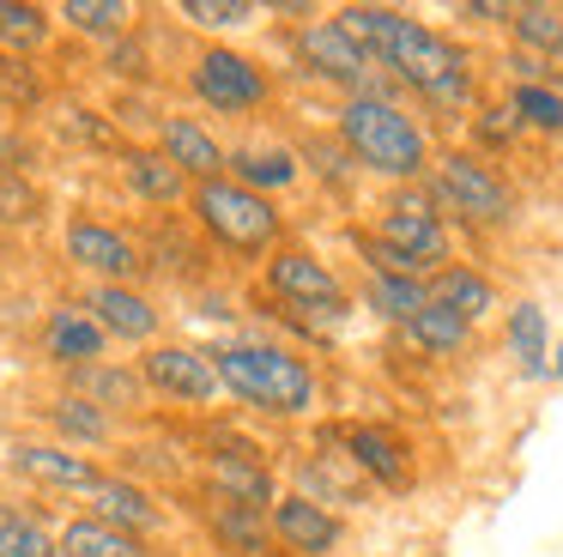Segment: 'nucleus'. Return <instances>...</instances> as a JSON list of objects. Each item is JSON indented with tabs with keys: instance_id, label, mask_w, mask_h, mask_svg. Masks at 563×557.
Here are the masks:
<instances>
[{
	"instance_id": "1",
	"label": "nucleus",
	"mask_w": 563,
	"mask_h": 557,
	"mask_svg": "<svg viewBox=\"0 0 563 557\" xmlns=\"http://www.w3.org/2000/svg\"><path fill=\"white\" fill-rule=\"evenodd\" d=\"M340 31L388 73L400 91L424 97L430 109H466L478 97V67L449 31L412 19L400 7H369V0H352V7L333 12Z\"/></svg>"
},
{
	"instance_id": "2",
	"label": "nucleus",
	"mask_w": 563,
	"mask_h": 557,
	"mask_svg": "<svg viewBox=\"0 0 563 557\" xmlns=\"http://www.w3.org/2000/svg\"><path fill=\"white\" fill-rule=\"evenodd\" d=\"M333 140L352 152V164L364 176H382L388 188L424 182L430 164H437V140L400 97H369V91L345 97L340 116H333Z\"/></svg>"
},
{
	"instance_id": "3",
	"label": "nucleus",
	"mask_w": 563,
	"mask_h": 557,
	"mask_svg": "<svg viewBox=\"0 0 563 557\" xmlns=\"http://www.w3.org/2000/svg\"><path fill=\"white\" fill-rule=\"evenodd\" d=\"M212 370H219L224 394L267 412V418H309L321 406V375L291 346H273V339L212 346Z\"/></svg>"
},
{
	"instance_id": "4",
	"label": "nucleus",
	"mask_w": 563,
	"mask_h": 557,
	"mask_svg": "<svg viewBox=\"0 0 563 557\" xmlns=\"http://www.w3.org/2000/svg\"><path fill=\"white\" fill-rule=\"evenodd\" d=\"M188 212H195V225L207 230L212 249L236 254V261H267L273 249H285L279 200H267V194L243 188V182H231V176L200 182V188L188 194Z\"/></svg>"
},
{
	"instance_id": "5",
	"label": "nucleus",
	"mask_w": 563,
	"mask_h": 557,
	"mask_svg": "<svg viewBox=\"0 0 563 557\" xmlns=\"http://www.w3.org/2000/svg\"><path fill=\"white\" fill-rule=\"evenodd\" d=\"M424 188H430V200H437V212L449 218V225H466V230H503L521 212L509 176H503L485 152H466V145L437 152Z\"/></svg>"
},
{
	"instance_id": "6",
	"label": "nucleus",
	"mask_w": 563,
	"mask_h": 557,
	"mask_svg": "<svg viewBox=\"0 0 563 557\" xmlns=\"http://www.w3.org/2000/svg\"><path fill=\"white\" fill-rule=\"evenodd\" d=\"M261 285H267L273 303H285L291 315H303L309 334H321V321L340 327L345 315H352L345 278L333 273V266L321 261L316 249H303V242H285V249H273L267 266H261Z\"/></svg>"
},
{
	"instance_id": "7",
	"label": "nucleus",
	"mask_w": 563,
	"mask_h": 557,
	"mask_svg": "<svg viewBox=\"0 0 563 557\" xmlns=\"http://www.w3.org/2000/svg\"><path fill=\"white\" fill-rule=\"evenodd\" d=\"M369 237H382L388 249L412 254L430 278H437L442 266H454V225L437 212L424 182H406V188L382 194V212H376V225H369Z\"/></svg>"
},
{
	"instance_id": "8",
	"label": "nucleus",
	"mask_w": 563,
	"mask_h": 557,
	"mask_svg": "<svg viewBox=\"0 0 563 557\" xmlns=\"http://www.w3.org/2000/svg\"><path fill=\"white\" fill-rule=\"evenodd\" d=\"M291 48H297L309 79L333 85V91H345V97H364V91L369 97H400V85L340 31V19H303L291 31Z\"/></svg>"
},
{
	"instance_id": "9",
	"label": "nucleus",
	"mask_w": 563,
	"mask_h": 557,
	"mask_svg": "<svg viewBox=\"0 0 563 557\" xmlns=\"http://www.w3.org/2000/svg\"><path fill=\"white\" fill-rule=\"evenodd\" d=\"M188 91L212 116H261L273 103V73L231 43H207L188 61Z\"/></svg>"
},
{
	"instance_id": "10",
	"label": "nucleus",
	"mask_w": 563,
	"mask_h": 557,
	"mask_svg": "<svg viewBox=\"0 0 563 557\" xmlns=\"http://www.w3.org/2000/svg\"><path fill=\"white\" fill-rule=\"evenodd\" d=\"M134 370H140V382H146V394L170 400V406H212V400H224V382H219V370H212V351L183 346V339L146 346Z\"/></svg>"
},
{
	"instance_id": "11",
	"label": "nucleus",
	"mask_w": 563,
	"mask_h": 557,
	"mask_svg": "<svg viewBox=\"0 0 563 557\" xmlns=\"http://www.w3.org/2000/svg\"><path fill=\"white\" fill-rule=\"evenodd\" d=\"M328 436L340 443V455L357 467V479L376 484V491H406L412 484V443L400 430L376 418H345V424H328Z\"/></svg>"
},
{
	"instance_id": "12",
	"label": "nucleus",
	"mask_w": 563,
	"mask_h": 557,
	"mask_svg": "<svg viewBox=\"0 0 563 557\" xmlns=\"http://www.w3.org/2000/svg\"><path fill=\"white\" fill-rule=\"evenodd\" d=\"M62 249H67V261H74L79 273H91L98 285H140V273H146L140 242L128 237V230L103 225V218H67Z\"/></svg>"
},
{
	"instance_id": "13",
	"label": "nucleus",
	"mask_w": 563,
	"mask_h": 557,
	"mask_svg": "<svg viewBox=\"0 0 563 557\" xmlns=\"http://www.w3.org/2000/svg\"><path fill=\"white\" fill-rule=\"evenodd\" d=\"M207 484L219 491V503L249 509V515H273V503L285 496L279 479H273V467H267V455H261L255 443H236V436H224L207 455Z\"/></svg>"
},
{
	"instance_id": "14",
	"label": "nucleus",
	"mask_w": 563,
	"mask_h": 557,
	"mask_svg": "<svg viewBox=\"0 0 563 557\" xmlns=\"http://www.w3.org/2000/svg\"><path fill=\"white\" fill-rule=\"evenodd\" d=\"M267 527H273V545L291 557H333L345 545V515L316 503V496H303V491H285L273 503Z\"/></svg>"
},
{
	"instance_id": "15",
	"label": "nucleus",
	"mask_w": 563,
	"mask_h": 557,
	"mask_svg": "<svg viewBox=\"0 0 563 557\" xmlns=\"http://www.w3.org/2000/svg\"><path fill=\"white\" fill-rule=\"evenodd\" d=\"M37 346H43V358H49V363H62V370L74 375V370H91V363L110 358L115 339L103 334V321L86 309V303H55V309L43 315Z\"/></svg>"
},
{
	"instance_id": "16",
	"label": "nucleus",
	"mask_w": 563,
	"mask_h": 557,
	"mask_svg": "<svg viewBox=\"0 0 563 557\" xmlns=\"http://www.w3.org/2000/svg\"><path fill=\"white\" fill-rule=\"evenodd\" d=\"M7 467H13L19 479L43 484V491H67V496H91L103 484L98 460L79 455V448H67V443H13Z\"/></svg>"
},
{
	"instance_id": "17",
	"label": "nucleus",
	"mask_w": 563,
	"mask_h": 557,
	"mask_svg": "<svg viewBox=\"0 0 563 557\" xmlns=\"http://www.w3.org/2000/svg\"><path fill=\"white\" fill-rule=\"evenodd\" d=\"M152 145H158V152L170 157L195 188H200V182H219L224 164H231V145H224L200 116H164L158 133H152Z\"/></svg>"
},
{
	"instance_id": "18",
	"label": "nucleus",
	"mask_w": 563,
	"mask_h": 557,
	"mask_svg": "<svg viewBox=\"0 0 563 557\" xmlns=\"http://www.w3.org/2000/svg\"><path fill=\"white\" fill-rule=\"evenodd\" d=\"M86 309L103 321V334L110 339H122V346H158V334H164V309L146 297L140 285H91V297H86Z\"/></svg>"
},
{
	"instance_id": "19",
	"label": "nucleus",
	"mask_w": 563,
	"mask_h": 557,
	"mask_svg": "<svg viewBox=\"0 0 563 557\" xmlns=\"http://www.w3.org/2000/svg\"><path fill=\"white\" fill-rule=\"evenodd\" d=\"M86 515L110 521V527H122V533H140V539L164 533V503L146 491V484L128 479V472H103V484L86 496Z\"/></svg>"
},
{
	"instance_id": "20",
	"label": "nucleus",
	"mask_w": 563,
	"mask_h": 557,
	"mask_svg": "<svg viewBox=\"0 0 563 557\" xmlns=\"http://www.w3.org/2000/svg\"><path fill=\"white\" fill-rule=\"evenodd\" d=\"M224 176L243 182V188H255V194H267V200H279V194L303 176V157H297V145H285V140H249V145H231Z\"/></svg>"
},
{
	"instance_id": "21",
	"label": "nucleus",
	"mask_w": 563,
	"mask_h": 557,
	"mask_svg": "<svg viewBox=\"0 0 563 557\" xmlns=\"http://www.w3.org/2000/svg\"><path fill=\"white\" fill-rule=\"evenodd\" d=\"M122 182H128V194L146 200V206H188V194H195V182H188L158 145H122Z\"/></svg>"
},
{
	"instance_id": "22",
	"label": "nucleus",
	"mask_w": 563,
	"mask_h": 557,
	"mask_svg": "<svg viewBox=\"0 0 563 557\" xmlns=\"http://www.w3.org/2000/svg\"><path fill=\"white\" fill-rule=\"evenodd\" d=\"M430 303H442V309L461 315L466 327H478V321H490V315H497V285H490L485 266L454 261V266H442V273L430 278Z\"/></svg>"
},
{
	"instance_id": "23",
	"label": "nucleus",
	"mask_w": 563,
	"mask_h": 557,
	"mask_svg": "<svg viewBox=\"0 0 563 557\" xmlns=\"http://www.w3.org/2000/svg\"><path fill=\"white\" fill-rule=\"evenodd\" d=\"M55 551L62 557H152V539L122 533L98 515H67L62 527H55Z\"/></svg>"
},
{
	"instance_id": "24",
	"label": "nucleus",
	"mask_w": 563,
	"mask_h": 557,
	"mask_svg": "<svg viewBox=\"0 0 563 557\" xmlns=\"http://www.w3.org/2000/svg\"><path fill=\"white\" fill-rule=\"evenodd\" d=\"M503 339H509V358H515V370H521L527 382L551 375V321H545V309H539L533 297H521L509 315H503Z\"/></svg>"
},
{
	"instance_id": "25",
	"label": "nucleus",
	"mask_w": 563,
	"mask_h": 557,
	"mask_svg": "<svg viewBox=\"0 0 563 557\" xmlns=\"http://www.w3.org/2000/svg\"><path fill=\"white\" fill-rule=\"evenodd\" d=\"M509 36L521 55L545 61V67H563V7L558 0H515Z\"/></svg>"
},
{
	"instance_id": "26",
	"label": "nucleus",
	"mask_w": 563,
	"mask_h": 557,
	"mask_svg": "<svg viewBox=\"0 0 563 557\" xmlns=\"http://www.w3.org/2000/svg\"><path fill=\"white\" fill-rule=\"evenodd\" d=\"M74 394H86L91 406H103L115 418V412H140L146 406V382H140V370H128V363H91V370H74Z\"/></svg>"
},
{
	"instance_id": "27",
	"label": "nucleus",
	"mask_w": 563,
	"mask_h": 557,
	"mask_svg": "<svg viewBox=\"0 0 563 557\" xmlns=\"http://www.w3.org/2000/svg\"><path fill=\"white\" fill-rule=\"evenodd\" d=\"M43 418H49L55 443H67V448H103V443L115 436V418H110L103 406H91L86 394L49 400V406H43Z\"/></svg>"
},
{
	"instance_id": "28",
	"label": "nucleus",
	"mask_w": 563,
	"mask_h": 557,
	"mask_svg": "<svg viewBox=\"0 0 563 557\" xmlns=\"http://www.w3.org/2000/svg\"><path fill=\"white\" fill-rule=\"evenodd\" d=\"M55 24H67L74 36H91V43H122L134 31V7L128 0H62Z\"/></svg>"
},
{
	"instance_id": "29",
	"label": "nucleus",
	"mask_w": 563,
	"mask_h": 557,
	"mask_svg": "<svg viewBox=\"0 0 563 557\" xmlns=\"http://www.w3.org/2000/svg\"><path fill=\"white\" fill-rule=\"evenodd\" d=\"M303 496H316V503L328 509H357L369 496V484L357 479V467L345 455H321V460H303Z\"/></svg>"
},
{
	"instance_id": "30",
	"label": "nucleus",
	"mask_w": 563,
	"mask_h": 557,
	"mask_svg": "<svg viewBox=\"0 0 563 557\" xmlns=\"http://www.w3.org/2000/svg\"><path fill=\"white\" fill-rule=\"evenodd\" d=\"M55 36V7H37V0H0V48L7 55H37Z\"/></svg>"
},
{
	"instance_id": "31",
	"label": "nucleus",
	"mask_w": 563,
	"mask_h": 557,
	"mask_svg": "<svg viewBox=\"0 0 563 557\" xmlns=\"http://www.w3.org/2000/svg\"><path fill=\"white\" fill-rule=\"evenodd\" d=\"M400 334L412 339V346L424 351V358H461V351L473 346V327H466L461 315H449L442 303H430V309H418L412 321L400 327Z\"/></svg>"
},
{
	"instance_id": "32",
	"label": "nucleus",
	"mask_w": 563,
	"mask_h": 557,
	"mask_svg": "<svg viewBox=\"0 0 563 557\" xmlns=\"http://www.w3.org/2000/svg\"><path fill=\"white\" fill-rule=\"evenodd\" d=\"M207 527H212V539H219L224 551H236V557H267V551H273V527H267V515H249V509L212 503Z\"/></svg>"
},
{
	"instance_id": "33",
	"label": "nucleus",
	"mask_w": 563,
	"mask_h": 557,
	"mask_svg": "<svg viewBox=\"0 0 563 557\" xmlns=\"http://www.w3.org/2000/svg\"><path fill=\"white\" fill-rule=\"evenodd\" d=\"M509 116L539 140H563V91L558 85H509Z\"/></svg>"
},
{
	"instance_id": "34",
	"label": "nucleus",
	"mask_w": 563,
	"mask_h": 557,
	"mask_svg": "<svg viewBox=\"0 0 563 557\" xmlns=\"http://www.w3.org/2000/svg\"><path fill=\"white\" fill-rule=\"evenodd\" d=\"M369 309H376L382 321L406 327L418 309H430V278H382V273H369Z\"/></svg>"
},
{
	"instance_id": "35",
	"label": "nucleus",
	"mask_w": 563,
	"mask_h": 557,
	"mask_svg": "<svg viewBox=\"0 0 563 557\" xmlns=\"http://www.w3.org/2000/svg\"><path fill=\"white\" fill-rule=\"evenodd\" d=\"M0 557H62V551H55V533L37 515L0 503Z\"/></svg>"
},
{
	"instance_id": "36",
	"label": "nucleus",
	"mask_w": 563,
	"mask_h": 557,
	"mask_svg": "<svg viewBox=\"0 0 563 557\" xmlns=\"http://www.w3.org/2000/svg\"><path fill=\"white\" fill-rule=\"evenodd\" d=\"M267 7H255V0H176V19H188L195 31H243V24H255Z\"/></svg>"
},
{
	"instance_id": "37",
	"label": "nucleus",
	"mask_w": 563,
	"mask_h": 557,
	"mask_svg": "<svg viewBox=\"0 0 563 557\" xmlns=\"http://www.w3.org/2000/svg\"><path fill=\"white\" fill-rule=\"evenodd\" d=\"M43 97H49L43 73L31 67L25 55H7V48H0V109H37Z\"/></svg>"
},
{
	"instance_id": "38",
	"label": "nucleus",
	"mask_w": 563,
	"mask_h": 557,
	"mask_svg": "<svg viewBox=\"0 0 563 557\" xmlns=\"http://www.w3.org/2000/svg\"><path fill=\"white\" fill-rule=\"evenodd\" d=\"M43 218V194L25 170H0V225L19 230V225H37Z\"/></svg>"
},
{
	"instance_id": "39",
	"label": "nucleus",
	"mask_w": 563,
	"mask_h": 557,
	"mask_svg": "<svg viewBox=\"0 0 563 557\" xmlns=\"http://www.w3.org/2000/svg\"><path fill=\"white\" fill-rule=\"evenodd\" d=\"M461 19H473V24H503V31H509L515 0H466V7H461Z\"/></svg>"
},
{
	"instance_id": "40",
	"label": "nucleus",
	"mask_w": 563,
	"mask_h": 557,
	"mask_svg": "<svg viewBox=\"0 0 563 557\" xmlns=\"http://www.w3.org/2000/svg\"><path fill=\"white\" fill-rule=\"evenodd\" d=\"M0 170H19V140L13 133H0Z\"/></svg>"
},
{
	"instance_id": "41",
	"label": "nucleus",
	"mask_w": 563,
	"mask_h": 557,
	"mask_svg": "<svg viewBox=\"0 0 563 557\" xmlns=\"http://www.w3.org/2000/svg\"><path fill=\"white\" fill-rule=\"evenodd\" d=\"M551 375H563V346H551Z\"/></svg>"
},
{
	"instance_id": "42",
	"label": "nucleus",
	"mask_w": 563,
	"mask_h": 557,
	"mask_svg": "<svg viewBox=\"0 0 563 557\" xmlns=\"http://www.w3.org/2000/svg\"><path fill=\"white\" fill-rule=\"evenodd\" d=\"M551 85H558V91H563V67H558V79H551Z\"/></svg>"
}]
</instances>
